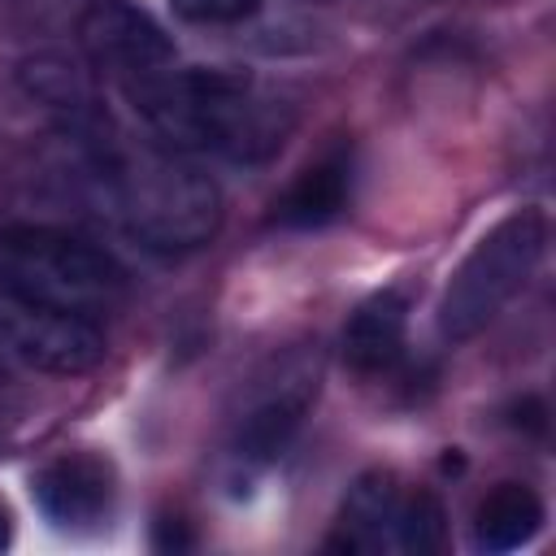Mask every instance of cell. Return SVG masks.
<instances>
[{
	"label": "cell",
	"instance_id": "obj_7",
	"mask_svg": "<svg viewBox=\"0 0 556 556\" xmlns=\"http://www.w3.org/2000/svg\"><path fill=\"white\" fill-rule=\"evenodd\" d=\"M78 43L87 65L100 78H113L126 96L178 65L165 30L130 0H87L78 13Z\"/></svg>",
	"mask_w": 556,
	"mask_h": 556
},
{
	"label": "cell",
	"instance_id": "obj_4",
	"mask_svg": "<svg viewBox=\"0 0 556 556\" xmlns=\"http://www.w3.org/2000/svg\"><path fill=\"white\" fill-rule=\"evenodd\" d=\"M543 243H547V222L539 208H521L495 222L469 248V256L460 261V269L452 274L439 300L443 339L460 343V339H473L482 326H491L504 313V304H513L530 282V274L539 269Z\"/></svg>",
	"mask_w": 556,
	"mask_h": 556
},
{
	"label": "cell",
	"instance_id": "obj_1",
	"mask_svg": "<svg viewBox=\"0 0 556 556\" xmlns=\"http://www.w3.org/2000/svg\"><path fill=\"white\" fill-rule=\"evenodd\" d=\"M156 143L217 152L230 161H265L295 130V104L274 87L213 70H165L126 96Z\"/></svg>",
	"mask_w": 556,
	"mask_h": 556
},
{
	"label": "cell",
	"instance_id": "obj_11",
	"mask_svg": "<svg viewBox=\"0 0 556 556\" xmlns=\"http://www.w3.org/2000/svg\"><path fill=\"white\" fill-rule=\"evenodd\" d=\"M348 200H352V148H326L274 200V222L321 226V222L339 217L348 208Z\"/></svg>",
	"mask_w": 556,
	"mask_h": 556
},
{
	"label": "cell",
	"instance_id": "obj_12",
	"mask_svg": "<svg viewBox=\"0 0 556 556\" xmlns=\"http://www.w3.org/2000/svg\"><path fill=\"white\" fill-rule=\"evenodd\" d=\"M22 87L48 104L52 113H61L65 122L83 126L100 113V96H96V70L70 52H35L22 61Z\"/></svg>",
	"mask_w": 556,
	"mask_h": 556
},
{
	"label": "cell",
	"instance_id": "obj_5",
	"mask_svg": "<svg viewBox=\"0 0 556 556\" xmlns=\"http://www.w3.org/2000/svg\"><path fill=\"white\" fill-rule=\"evenodd\" d=\"M443 504L391 473V469H369L352 482L339 517H334V530L326 539V547L334 552H439L443 539H447V526H443Z\"/></svg>",
	"mask_w": 556,
	"mask_h": 556
},
{
	"label": "cell",
	"instance_id": "obj_16",
	"mask_svg": "<svg viewBox=\"0 0 556 556\" xmlns=\"http://www.w3.org/2000/svg\"><path fill=\"white\" fill-rule=\"evenodd\" d=\"M0 361H4V356H0ZM0 387H4V365H0Z\"/></svg>",
	"mask_w": 556,
	"mask_h": 556
},
{
	"label": "cell",
	"instance_id": "obj_3",
	"mask_svg": "<svg viewBox=\"0 0 556 556\" xmlns=\"http://www.w3.org/2000/svg\"><path fill=\"white\" fill-rule=\"evenodd\" d=\"M0 291L100 321L122 308L126 274L83 235L56 226H9L0 230Z\"/></svg>",
	"mask_w": 556,
	"mask_h": 556
},
{
	"label": "cell",
	"instance_id": "obj_14",
	"mask_svg": "<svg viewBox=\"0 0 556 556\" xmlns=\"http://www.w3.org/2000/svg\"><path fill=\"white\" fill-rule=\"evenodd\" d=\"M261 0H169V9L182 22L195 26H226V22H243L248 13H256Z\"/></svg>",
	"mask_w": 556,
	"mask_h": 556
},
{
	"label": "cell",
	"instance_id": "obj_15",
	"mask_svg": "<svg viewBox=\"0 0 556 556\" xmlns=\"http://www.w3.org/2000/svg\"><path fill=\"white\" fill-rule=\"evenodd\" d=\"M4 547H9V513L0 508V552H4Z\"/></svg>",
	"mask_w": 556,
	"mask_h": 556
},
{
	"label": "cell",
	"instance_id": "obj_9",
	"mask_svg": "<svg viewBox=\"0 0 556 556\" xmlns=\"http://www.w3.org/2000/svg\"><path fill=\"white\" fill-rule=\"evenodd\" d=\"M113 469L96 452H61L35 473V500L61 530H91L113 513Z\"/></svg>",
	"mask_w": 556,
	"mask_h": 556
},
{
	"label": "cell",
	"instance_id": "obj_10",
	"mask_svg": "<svg viewBox=\"0 0 556 556\" xmlns=\"http://www.w3.org/2000/svg\"><path fill=\"white\" fill-rule=\"evenodd\" d=\"M404 330H408V304L400 291L369 295L343 326V361L361 378L391 374L404 356Z\"/></svg>",
	"mask_w": 556,
	"mask_h": 556
},
{
	"label": "cell",
	"instance_id": "obj_8",
	"mask_svg": "<svg viewBox=\"0 0 556 556\" xmlns=\"http://www.w3.org/2000/svg\"><path fill=\"white\" fill-rule=\"evenodd\" d=\"M317 395V361L308 352L278 356L252 387V400L239 417L235 447L243 460H269L287 447L291 430L300 426L304 408Z\"/></svg>",
	"mask_w": 556,
	"mask_h": 556
},
{
	"label": "cell",
	"instance_id": "obj_13",
	"mask_svg": "<svg viewBox=\"0 0 556 556\" xmlns=\"http://www.w3.org/2000/svg\"><path fill=\"white\" fill-rule=\"evenodd\" d=\"M543 526V500L526 482H495L473 513V539L486 552H513Z\"/></svg>",
	"mask_w": 556,
	"mask_h": 556
},
{
	"label": "cell",
	"instance_id": "obj_6",
	"mask_svg": "<svg viewBox=\"0 0 556 556\" xmlns=\"http://www.w3.org/2000/svg\"><path fill=\"white\" fill-rule=\"evenodd\" d=\"M0 356L52 378H78L104 361V330L83 313L0 291Z\"/></svg>",
	"mask_w": 556,
	"mask_h": 556
},
{
	"label": "cell",
	"instance_id": "obj_2",
	"mask_svg": "<svg viewBox=\"0 0 556 556\" xmlns=\"http://www.w3.org/2000/svg\"><path fill=\"white\" fill-rule=\"evenodd\" d=\"M109 187L126 230L152 252H195L222 230L217 182L178 148L152 143L122 152L109 165Z\"/></svg>",
	"mask_w": 556,
	"mask_h": 556
}]
</instances>
